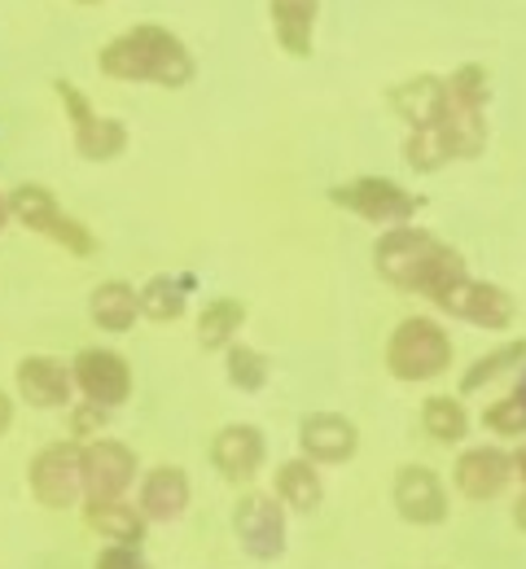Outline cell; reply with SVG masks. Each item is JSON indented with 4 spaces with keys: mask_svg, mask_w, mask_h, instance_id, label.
<instances>
[{
    "mask_svg": "<svg viewBox=\"0 0 526 569\" xmlns=\"http://www.w3.org/2000/svg\"><path fill=\"white\" fill-rule=\"evenodd\" d=\"M79 4H97V0H79Z\"/></svg>",
    "mask_w": 526,
    "mask_h": 569,
    "instance_id": "f35d334b",
    "label": "cell"
},
{
    "mask_svg": "<svg viewBox=\"0 0 526 569\" xmlns=\"http://www.w3.org/2000/svg\"><path fill=\"white\" fill-rule=\"evenodd\" d=\"M4 207L9 214H18V223H27L31 232H40V237H53L58 246H67L76 259H88V254H97V237L71 219V214L62 211V202L44 189V184H18L9 198H4Z\"/></svg>",
    "mask_w": 526,
    "mask_h": 569,
    "instance_id": "277c9868",
    "label": "cell"
},
{
    "mask_svg": "<svg viewBox=\"0 0 526 569\" xmlns=\"http://www.w3.org/2000/svg\"><path fill=\"white\" fill-rule=\"evenodd\" d=\"M421 426H426V433H430L435 442H460V438L469 433V412H465L460 399L435 395V399H426V408H421Z\"/></svg>",
    "mask_w": 526,
    "mask_h": 569,
    "instance_id": "d4e9b609",
    "label": "cell"
},
{
    "mask_svg": "<svg viewBox=\"0 0 526 569\" xmlns=\"http://www.w3.org/2000/svg\"><path fill=\"white\" fill-rule=\"evenodd\" d=\"M390 106L399 110V119H404L413 132H417V128H439L451 110L448 79L417 74V79H408L404 88H395V92H390Z\"/></svg>",
    "mask_w": 526,
    "mask_h": 569,
    "instance_id": "9a60e30c",
    "label": "cell"
},
{
    "mask_svg": "<svg viewBox=\"0 0 526 569\" xmlns=\"http://www.w3.org/2000/svg\"><path fill=\"white\" fill-rule=\"evenodd\" d=\"M264 451H268V442L255 426H228L211 442V465L228 482H250L264 465Z\"/></svg>",
    "mask_w": 526,
    "mask_h": 569,
    "instance_id": "e0dca14e",
    "label": "cell"
},
{
    "mask_svg": "<svg viewBox=\"0 0 526 569\" xmlns=\"http://www.w3.org/2000/svg\"><path fill=\"white\" fill-rule=\"evenodd\" d=\"M404 158H408V167L413 171H439V167H448L451 158V141L448 132H444V123L439 128H417V132H408V141H404Z\"/></svg>",
    "mask_w": 526,
    "mask_h": 569,
    "instance_id": "cb8c5ba5",
    "label": "cell"
},
{
    "mask_svg": "<svg viewBox=\"0 0 526 569\" xmlns=\"http://www.w3.org/2000/svg\"><path fill=\"white\" fill-rule=\"evenodd\" d=\"M132 478H137V456H132V447H123V442H115V438H97V442L83 447V499H88V503L123 499Z\"/></svg>",
    "mask_w": 526,
    "mask_h": 569,
    "instance_id": "9c48e42d",
    "label": "cell"
},
{
    "mask_svg": "<svg viewBox=\"0 0 526 569\" xmlns=\"http://www.w3.org/2000/svg\"><path fill=\"white\" fill-rule=\"evenodd\" d=\"M395 508H399L408 521H417V526H435V521L448 517V491H444V482H439L430 469L404 465V469L395 473Z\"/></svg>",
    "mask_w": 526,
    "mask_h": 569,
    "instance_id": "7c38bea8",
    "label": "cell"
},
{
    "mask_svg": "<svg viewBox=\"0 0 526 569\" xmlns=\"http://www.w3.org/2000/svg\"><path fill=\"white\" fill-rule=\"evenodd\" d=\"M232 526L241 535V548L259 561H272L281 557L286 548V512L272 496H241L237 512H232Z\"/></svg>",
    "mask_w": 526,
    "mask_h": 569,
    "instance_id": "8fae6325",
    "label": "cell"
},
{
    "mask_svg": "<svg viewBox=\"0 0 526 569\" xmlns=\"http://www.w3.org/2000/svg\"><path fill=\"white\" fill-rule=\"evenodd\" d=\"M483 426L500 438H526V399L514 390L505 399H496L487 412H483Z\"/></svg>",
    "mask_w": 526,
    "mask_h": 569,
    "instance_id": "4dcf8cb0",
    "label": "cell"
},
{
    "mask_svg": "<svg viewBox=\"0 0 526 569\" xmlns=\"http://www.w3.org/2000/svg\"><path fill=\"white\" fill-rule=\"evenodd\" d=\"M31 491L49 508H71L83 496V447L53 442L31 460Z\"/></svg>",
    "mask_w": 526,
    "mask_h": 569,
    "instance_id": "ba28073f",
    "label": "cell"
},
{
    "mask_svg": "<svg viewBox=\"0 0 526 569\" xmlns=\"http://www.w3.org/2000/svg\"><path fill=\"white\" fill-rule=\"evenodd\" d=\"M88 316L106 333H128L141 316V293L128 281H101L88 298Z\"/></svg>",
    "mask_w": 526,
    "mask_h": 569,
    "instance_id": "ac0fdd59",
    "label": "cell"
},
{
    "mask_svg": "<svg viewBox=\"0 0 526 569\" xmlns=\"http://www.w3.org/2000/svg\"><path fill=\"white\" fill-rule=\"evenodd\" d=\"M18 395L31 403V408H67L71 403V390H76V377L67 363L49 356H27L18 363Z\"/></svg>",
    "mask_w": 526,
    "mask_h": 569,
    "instance_id": "5bb4252c",
    "label": "cell"
},
{
    "mask_svg": "<svg viewBox=\"0 0 526 569\" xmlns=\"http://www.w3.org/2000/svg\"><path fill=\"white\" fill-rule=\"evenodd\" d=\"M514 521H518V526L526 530V496L518 499V508H514Z\"/></svg>",
    "mask_w": 526,
    "mask_h": 569,
    "instance_id": "e575fe53",
    "label": "cell"
},
{
    "mask_svg": "<svg viewBox=\"0 0 526 569\" xmlns=\"http://www.w3.org/2000/svg\"><path fill=\"white\" fill-rule=\"evenodd\" d=\"M101 426V408H92V403H83L76 417H71V429L76 433H88V429H97Z\"/></svg>",
    "mask_w": 526,
    "mask_h": 569,
    "instance_id": "d6a6232c",
    "label": "cell"
},
{
    "mask_svg": "<svg viewBox=\"0 0 526 569\" xmlns=\"http://www.w3.org/2000/svg\"><path fill=\"white\" fill-rule=\"evenodd\" d=\"M83 521H88L97 535H106V539H115V543H123V548H137L141 535H146V512L128 508L123 499L83 503Z\"/></svg>",
    "mask_w": 526,
    "mask_h": 569,
    "instance_id": "44dd1931",
    "label": "cell"
},
{
    "mask_svg": "<svg viewBox=\"0 0 526 569\" xmlns=\"http://www.w3.org/2000/svg\"><path fill=\"white\" fill-rule=\"evenodd\" d=\"M514 473H523V478H526V447L518 451V456H514Z\"/></svg>",
    "mask_w": 526,
    "mask_h": 569,
    "instance_id": "d590c367",
    "label": "cell"
},
{
    "mask_svg": "<svg viewBox=\"0 0 526 569\" xmlns=\"http://www.w3.org/2000/svg\"><path fill=\"white\" fill-rule=\"evenodd\" d=\"M435 307L448 311V316H456V320L478 325V329H509V325H514V298H509L500 284L474 281V277H465L460 284H451Z\"/></svg>",
    "mask_w": 526,
    "mask_h": 569,
    "instance_id": "30bf717a",
    "label": "cell"
},
{
    "mask_svg": "<svg viewBox=\"0 0 526 569\" xmlns=\"http://www.w3.org/2000/svg\"><path fill=\"white\" fill-rule=\"evenodd\" d=\"M241 325H246V307H241L237 298H216V302H207L202 316H198V342H202L207 351H228Z\"/></svg>",
    "mask_w": 526,
    "mask_h": 569,
    "instance_id": "7402d4cb",
    "label": "cell"
},
{
    "mask_svg": "<svg viewBox=\"0 0 526 569\" xmlns=\"http://www.w3.org/2000/svg\"><path fill=\"white\" fill-rule=\"evenodd\" d=\"M272 4V31L277 44L290 58L311 53V31H316V0H268Z\"/></svg>",
    "mask_w": 526,
    "mask_h": 569,
    "instance_id": "ffe728a7",
    "label": "cell"
},
{
    "mask_svg": "<svg viewBox=\"0 0 526 569\" xmlns=\"http://www.w3.org/2000/svg\"><path fill=\"white\" fill-rule=\"evenodd\" d=\"M514 478V460L500 447H474L456 460V491L465 499H496Z\"/></svg>",
    "mask_w": 526,
    "mask_h": 569,
    "instance_id": "4fadbf2b",
    "label": "cell"
},
{
    "mask_svg": "<svg viewBox=\"0 0 526 569\" xmlns=\"http://www.w3.org/2000/svg\"><path fill=\"white\" fill-rule=\"evenodd\" d=\"M58 97H62V110L76 128V149L88 162H110L128 149V128L119 119H101L88 101V92H79L71 79H58Z\"/></svg>",
    "mask_w": 526,
    "mask_h": 569,
    "instance_id": "8992f818",
    "label": "cell"
},
{
    "mask_svg": "<svg viewBox=\"0 0 526 569\" xmlns=\"http://www.w3.org/2000/svg\"><path fill=\"white\" fill-rule=\"evenodd\" d=\"M439 250H444V241L435 232L404 223V228H390L374 246V268L386 284H395L404 293H417Z\"/></svg>",
    "mask_w": 526,
    "mask_h": 569,
    "instance_id": "3957f363",
    "label": "cell"
},
{
    "mask_svg": "<svg viewBox=\"0 0 526 569\" xmlns=\"http://www.w3.org/2000/svg\"><path fill=\"white\" fill-rule=\"evenodd\" d=\"M518 395H523V399H526V372H523V386H518Z\"/></svg>",
    "mask_w": 526,
    "mask_h": 569,
    "instance_id": "74e56055",
    "label": "cell"
},
{
    "mask_svg": "<svg viewBox=\"0 0 526 569\" xmlns=\"http://www.w3.org/2000/svg\"><path fill=\"white\" fill-rule=\"evenodd\" d=\"M448 363L451 338L430 316H408L386 342V368L399 381H435L439 372H448Z\"/></svg>",
    "mask_w": 526,
    "mask_h": 569,
    "instance_id": "7a4b0ae2",
    "label": "cell"
},
{
    "mask_svg": "<svg viewBox=\"0 0 526 569\" xmlns=\"http://www.w3.org/2000/svg\"><path fill=\"white\" fill-rule=\"evenodd\" d=\"M97 67L106 79H119V83H162V88H185L198 71L180 36L158 22H137L132 31L115 36L101 49Z\"/></svg>",
    "mask_w": 526,
    "mask_h": 569,
    "instance_id": "6da1fadb",
    "label": "cell"
},
{
    "mask_svg": "<svg viewBox=\"0 0 526 569\" xmlns=\"http://www.w3.org/2000/svg\"><path fill=\"white\" fill-rule=\"evenodd\" d=\"M444 132H448L451 153H456V158H478L483 144H487L483 110H460V106H451L448 119H444Z\"/></svg>",
    "mask_w": 526,
    "mask_h": 569,
    "instance_id": "83f0119b",
    "label": "cell"
},
{
    "mask_svg": "<svg viewBox=\"0 0 526 569\" xmlns=\"http://www.w3.org/2000/svg\"><path fill=\"white\" fill-rule=\"evenodd\" d=\"M329 202L343 207V211L360 214V219H369V223H390V228H404V223L417 214V207H421L417 193H408L404 184H395V180H386V176L347 180V184L329 189Z\"/></svg>",
    "mask_w": 526,
    "mask_h": 569,
    "instance_id": "5b68a950",
    "label": "cell"
},
{
    "mask_svg": "<svg viewBox=\"0 0 526 569\" xmlns=\"http://www.w3.org/2000/svg\"><path fill=\"white\" fill-rule=\"evenodd\" d=\"M185 289H189V277H153L146 281L137 293H141V316H150L153 325H171L185 316Z\"/></svg>",
    "mask_w": 526,
    "mask_h": 569,
    "instance_id": "603a6c76",
    "label": "cell"
},
{
    "mask_svg": "<svg viewBox=\"0 0 526 569\" xmlns=\"http://www.w3.org/2000/svg\"><path fill=\"white\" fill-rule=\"evenodd\" d=\"M4 219H9V207H4V198H0V228H4Z\"/></svg>",
    "mask_w": 526,
    "mask_h": 569,
    "instance_id": "8d00e7d4",
    "label": "cell"
},
{
    "mask_svg": "<svg viewBox=\"0 0 526 569\" xmlns=\"http://www.w3.org/2000/svg\"><path fill=\"white\" fill-rule=\"evenodd\" d=\"M71 377H76V390L83 395V403L110 412V408H123L128 395H132V368L128 359L110 347H88L79 351L71 363Z\"/></svg>",
    "mask_w": 526,
    "mask_h": 569,
    "instance_id": "52a82bcc",
    "label": "cell"
},
{
    "mask_svg": "<svg viewBox=\"0 0 526 569\" xmlns=\"http://www.w3.org/2000/svg\"><path fill=\"white\" fill-rule=\"evenodd\" d=\"M299 442H302V451H307V460L343 465V460L356 456L360 433H356V426H351L347 417H338V412H311V417H302Z\"/></svg>",
    "mask_w": 526,
    "mask_h": 569,
    "instance_id": "2e32d148",
    "label": "cell"
},
{
    "mask_svg": "<svg viewBox=\"0 0 526 569\" xmlns=\"http://www.w3.org/2000/svg\"><path fill=\"white\" fill-rule=\"evenodd\" d=\"M189 503V478L176 465H158L150 478L141 482V512L153 521H171L180 517Z\"/></svg>",
    "mask_w": 526,
    "mask_h": 569,
    "instance_id": "d6986e66",
    "label": "cell"
},
{
    "mask_svg": "<svg viewBox=\"0 0 526 569\" xmlns=\"http://www.w3.org/2000/svg\"><path fill=\"white\" fill-rule=\"evenodd\" d=\"M9 421H13V403H9V395L0 390V433L9 429Z\"/></svg>",
    "mask_w": 526,
    "mask_h": 569,
    "instance_id": "836d02e7",
    "label": "cell"
},
{
    "mask_svg": "<svg viewBox=\"0 0 526 569\" xmlns=\"http://www.w3.org/2000/svg\"><path fill=\"white\" fill-rule=\"evenodd\" d=\"M487 92H492V83H487V71H483L478 62H465V67L451 71V79H448L451 106H460V110H483V106H487Z\"/></svg>",
    "mask_w": 526,
    "mask_h": 569,
    "instance_id": "f1b7e54d",
    "label": "cell"
},
{
    "mask_svg": "<svg viewBox=\"0 0 526 569\" xmlns=\"http://www.w3.org/2000/svg\"><path fill=\"white\" fill-rule=\"evenodd\" d=\"M97 569H150L132 548H123V543H115V548H106L101 557H97Z\"/></svg>",
    "mask_w": 526,
    "mask_h": 569,
    "instance_id": "1f68e13d",
    "label": "cell"
},
{
    "mask_svg": "<svg viewBox=\"0 0 526 569\" xmlns=\"http://www.w3.org/2000/svg\"><path fill=\"white\" fill-rule=\"evenodd\" d=\"M277 499H286L299 512H311L320 503V478H316V469L307 460H286L277 469Z\"/></svg>",
    "mask_w": 526,
    "mask_h": 569,
    "instance_id": "484cf974",
    "label": "cell"
},
{
    "mask_svg": "<svg viewBox=\"0 0 526 569\" xmlns=\"http://www.w3.org/2000/svg\"><path fill=\"white\" fill-rule=\"evenodd\" d=\"M228 381H232L237 390H246V395L264 390V381H268V359L259 356V351H250V347H241V342H232V347H228Z\"/></svg>",
    "mask_w": 526,
    "mask_h": 569,
    "instance_id": "f546056e",
    "label": "cell"
},
{
    "mask_svg": "<svg viewBox=\"0 0 526 569\" xmlns=\"http://www.w3.org/2000/svg\"><path fill=\"white\" fill-rule=\"evenodd\" d=\"M526 359V338L518 342H509V347H496V351H487L483 359H474L465 372H460V395H474V390H483L487 381H496L500 372H509V368H518Z\"/></svg>",
    "mask_w": 526,
    "mask_h": 569,
    "instance_id": "4316f807",
    "label": "cell"
}]
</instances>
